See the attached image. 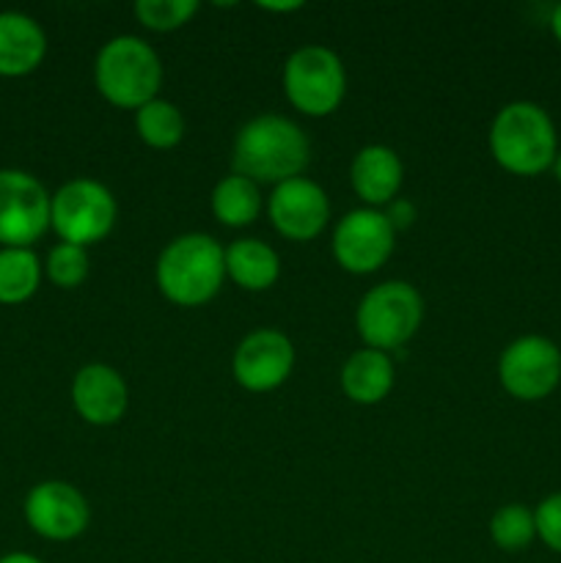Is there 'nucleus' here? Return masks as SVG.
I'll list each match as a JSON object with an SVG mask.
<instances>
[{"mask_svg":"<svg viewBox=\"0 0 561 563\" xmlns=\"http://www.w3.org/2000/svg\"><path fill=\"white\" fill-rule=\"evenodd\" d=\"M402 159L388 146H366L355 154L350 168L352 190L372 207L391 203L402 187Z\"/></svg>","mask_w":561,"mask_h":563,"instance_id":"obj_16","label":"nucleus"},{"mask_svg":"<svg viewBox=\"0 0 561 563\" xmlns=\"http://www.w3.org/2000/svg\"><path fill=\"white\" fill-rule=\"evenodd\" d=\"M330 218V203L322 187L311 179L280 181L270 196V220L286 240L308 242L322 234Z\"/></svg>","mask_w":561,"mask_h":563,"instance_id":"obj_11","label":"nucleus"},{"mask_svg":"<svg viewBox=\"0 0 561 563\" xmlns=\"http://www.w3.org/2000/svg\"><path fill=\"white\" fill-rule=\"evenodd\" d=\"M490 537L506 553H517V550H526L528 544L537 537V522H534V511H528L526 506L509 504L504 509H498L490 520Z\"/></svg>","mask_w":561,"mask_h":563,"instance_id":"obj_22","label":"nucleus"},{"mask_svg":"<svg viewBox=\"0 0 561 563\" xmlns=\"http://www.w3.org/2000/svg\"><path fill=\"white\" fill-rule=\"evenodd\" d=\"M394 385V363L380 350H358L341 368V388L358 405H377Z\"/></svg>","mask_w":561,"mask_h":563,"instance_id":"obj_17","label":"nucleus"},{"mask_svg":"<svg viewBox=\"0 0 561 563\" xmlns=\"http://www.w3.org/2000/svg\"><path fill=\"white\" fill-rule=\"evenodd\" d=\"M262 9H270V11H295V9H300V3H262Z\"/></svg>","mask_w":561,"mask_h":563,"instance_id":"obj_29","label":"nucleus"},{"mask_svg":"<svg viewBox=\"0 0 561 563\" xmlns=\"http://www.w3.org/2000/svg\"><path fill=\"white\" fill-rule=\"evenodd\" d=\"M553 168H556V179H559V185H561V154H556Z\"/></svg>","mask_w":561,"mask_h":563,"instance_id":"obj_30","label":"nucleus"},{"mask_svg":"<svg viewBox=\"0 0 561 563\" xmlns=\"http://www.w3.org/2000/svg\"><path fill=\"white\" fill-rule=\"evenodd\" d=\"M47 275L61 289H75V286H80L88 275L86 247L69 245V242L55 245L47 256Z\"/></svg>","mask_w":561,"mask_h":563,"instance_id":"obj_24","label":"nucleus"},{"mask_svg":"<svg viewBox=\"0 0 561 563\" xmlns=\"http://www.w3.org/2000/svg\"><path fill=\"white\" fill-rule=\"evenodd\" d=\"M495 163L517 176H537L556 163V126L534 102H512L490 126Z\"/></svg>","mask_w":561,"mask_h":563,"instance_id":"obj_2","label":"nucleus"},{"mask_svg":"<svg viewBox=\"0 0 561 563\" xmlns=\"http://www.w3.org/2000/svg\"><path fill=\"white\" fill-rule=\"evenodd\" d=\"M88 504L80 489L66 482H44L25 498V520L38 537L69 542L88 528Z\"/></svg>","mask_w":561,"mask_h":563,"instance_id":"obj_12","label":"nucleus"},{"mask_svg":"<svg viewBox=\"0 0 561 563\" xmlns=\"http://www.w3.org/2000/svg\"><path fill=\"white\" fill-rule=\"evenodd\" d=\"M226 251L209 234H185L157 258V286L176 306H204L218 295Z\"/></svg>","mask_w":561,"mask_h":563,"instance_id":"obj_3","label":"nucleus"},{"mask_svg":"<svg viewBox=\"0 0 561 563\" xmlns=\"http://www.w3.org/2000/svg\"><path fill=\"white\" fill-rule=\"evenodd\" d=\"M50 196L25 170H0V242L28 247L47 231Z\"/></svg>","mask_w":561,"mask_h":563,"instance_id":"obj_9","label":"nucleus"},{"mask_svg":"<svg viewBox=\"0 0 561 563\" xmlns=\"http://www.w3.org/2000/svg\"><path fill=\"white\" fill-rule=\"evenodd\" d=\"M135 130L141 141L152 148H170L185 135V119L179 108L165 99H152L135 113Z\"/></svg>","mask_w":561,"mask_h":563,"instance_id":"obj_21","label":"nucleus"},{"mask_svg":"<svg viewBox=\"0 0 561 563\" xmlns=\"http://www.w3.org/2000/svg\"><path fill=\"white\" fill-rule=\"evenodd\" d=\"M212 212L223 225H251L262 212V196L256 181L240 174H231L218 181L212 190Z\"/></svg>","mask_w":561,"mask_h":563,"instance_id":"obj_19","label":"nucleus"},{"mask_svg":"<svg viewBox=\"0 0 561 563\" xmlns=\"http://www.w3.org/2000/svg\"><path fill=\"white\" fill-rule=\"evenodd\" d=\"M308 165V141L295 121L258 115L248 121L234 141V170L251 181H289Z\"/></svg>","mask_w":561,"mask_h":563,"instance_id":"obj_1","label":"nucleus"},{"mask_svg":"<svg viewBox=\"0 0 561 563\" xmlns=\"http://www.w3.org/2000/svg\"><path fill=\"white\" fill-rule=\"evenodd\" d=\"M394 234L388 218L377 209H355L344 214L333 231V256L346 273L369 275L383 267L394 253Z\"/></svg>","mask_w":561,"mask_h":563,"instance_id":"obj_10","label":"nucleus"},{"mask_svg":"<svg viewBox=\"0 0 561 563\" xmlns=\"http://www.w3.org/2000/svg\"><path fill=\"white\" fill-rule=\"evenodd\" d=\"M501 385L520 401H539L561 383V352L544 335H522L512 341L498 363Z\"/></svg>","mask_w":561,"mask_h":563,"instance_id":"obj_8","label":"nucleus"},{"mask_svg":"<svg viewBox=\"0 0 561 563\" xmlns=\"http://www.w3.org/2000/svg\"><path fill=\"white\" fill-rule=\"evenodd\" d=\"M284 91L300 113H333L346 91V75L339 55L317 44L292 53L284 66Z\"/></svg>","mask_w":561,"mask_h":563,"instance_id":"obj_7","label":"nucleus"},{"mask_svg":"<svg viewBox=\"0 0 561 563\" xmlns=\"http://www.w3.org/2000/svg\"><path fill=\"white\" fill-rule=\"evenodd\" d=\"M550 27H553V36L561 42V3L556 5L553 16H550Z\"/></svg>","mask_w":561,"mask_h":563,"instance_id":"obj_28","label":"nucleus"},{"mask_svg":"<svg viewBox=\"0 0 561 563\" xmlns=\"http://www.w3.org/2000/svg\"><path fill=\"white\" fill-rule=\"evenodd\" d=\"M385 218H388L391 229H407V225L416 220V209H413L410 201H405V198H399V201H391V209L385 212Z\"/></svg>","mask_w":561,"mask_h":563,"instance_id":"obj_26","label":"nucleus"},{"mask_svg":"<svg viewBox=\"0 0 561 563\" xmlns=\"http://www.w3.org/2000/svg\"><path fill=\"white\" fill-rule=\"evenodd\" d=\"M47 38L36 20L20 11H0V75L20 77L36 69Z\"/></svg>","mask_w":561,"mask_h":563,"instance_id":"obj_15","label":"nucleus"},{"mask_svg":"<svg viewBox=\"0 0 561 563\" xmlns=\"http://www.w3.org/2000/svg\"><path fill=\"white\" fill-rule=\"evenodd\" d=\"M42 269L36 253L28 247H3L0 251V302L14 306L25 302L38 289Z\"/></svg>","mask_w":561,"mask_h":563,"instance_id":"obj_20","label":"nucleus"},{"mask_svg":"<svg viewBox=\"0 0 561 563\" xmlns=\"http://www.w3.org/2000/svg\"><path fill=\"white\" fill-rule=\"evenodd\" d=\"M424 317L421 295L405 280L374 286L358 306V333L369 350H399L416 335Z\"/></svg>","mask_w":561,"mask_h":563,"instance_id":"obj_5","label":"nucleus"},{"mask_svg":"<svg viewBox=\"0 0 561 563\" xmlns=\"http://www.w3.org/2000/svg\"><path fill=\"white\" fill-rule=\"evenodd\" d=\"M97 88L110 104L138 110L157 99L163 64L157 53L138 36H116L99 49L94 64Z\"/></svg>","mask_w":561,"mask_h":563,"instance_id":"obj_4","label":"nucleus"},{"mask_svg":"<svg viewBox=\"0 0 561 563\" xmlns=\"http://www.w3.org/2000/svg\"><path fill=\"white\" fill-rule=\"evenodd\" d=\"M537 522V537L548 544L553 553H561V493L550 495L534 511Z\"/></svg>","mask_w":561,"mask_h":563,"instance_id":"obj_25","label":"nucleus"},{"mask_svg":"<svg viewBox=\"0 0 561 563\" xmlns=\"http://www.w3.org/2000/svg\"><path fill=\"white\" fill-rule=\"evenodd\" d=\"M278 253L258 240H240L226 251V275L248 291H264L278 280Z\"/></svg>","mask_w":561,"mask_h":563,"instance_id":"obj_18","label":"nucleus"},{"mask_svg":"<svg viewBox=\"0 0 561 563\" xmlns=\"http://www.w3.org/2000/svg\"><path fill=\"white\" fill-rule=\"evenodd\" d=\"M198 11L196 0H138L135 16L148 31H176Z\"/></svg>","mask_w":561,"mask_h":563,"instance_id":"obj_23","label":"nucleus"},{"mask_svg":"<svg viewBox=\"0 0 561 563\" xmlns=\"http://www.w3.org/2000/svg\"><path fill=\"white\" fill-rule=\"evenodd\" d=\"M116 223V198L94 179H72L50 198V225L69 245L105 240Z\"/></svg>","mask_w":561,"mask_h":563,"instance_id":"obj_6","label":"nucleus"},{"mask_svg":"<svg viewBox=\"0 0 561 563\" xmlns=\"http://www.w3.org/2000/svg\"><path fill=\"white\" fill-rule=\"evenodd\" d=\"M0 563H42V561L33 559V555H25V553H11V555H3Z\"/></svg>","mask_w":561,"mask_h":563,"instance_id":"obj_27","label":"nucleus"},{"mask_svg":"<svg viewBox=\"0 0 561 563\" xmlns=\"http://www.w3.org/2000/svg\"><path fill=\"white\" fill-rule=\"evenodd\" d=\"M72 401L82 421L94 423V427H110V423L121 421V416L127 412L130 394L116 368L105 366V363H91L75 374Z\"/></svg>","mask_w":561,"mask_h":563,"instance_id":"obj_14","label":"nucleus"},{"mask_svg":"<svg viewBox=\"0 0 561 563\" xmlns=\"http://www.w3.org/2000/svg\"><path fill=\"white\" fill-rule=\"evenodd\" d=\"M231 366L242 388L264 394L286 383L295 366V346L278 330H253L240 341Z\"/></svg>","mask_w":561,"mask_h":563,"instance_id":"obj_13","label":"nucleus"}]
</instances>
